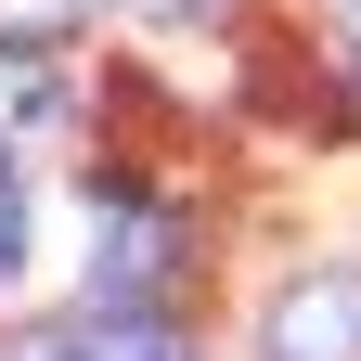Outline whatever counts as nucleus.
I'll use <instances>...</instances> for the list:
<instances>
[{"label": "nucleus", "mask_w": 361, "mask_h": 361, "mask_svg": "<svg viewBox=\"0 0 361 361\" xmlns=\"http://www.w3.org/2000/svg\"><path fill=\"white\" fill-rule=\"evenodd\" d=\"M52 104H65V52L52 39H0V142L26 116H52Z\"/></svg>", "instance_id": "20e7f679"}, {"label": "nucleus", "mask_w": 361, "mask_h": 361, "mask_svg": "<svg viewBox=\"0 0 361 361\" xmlns=\"http://www.w3.org/2000/svg\"><path fill=\"white\" fill-rule=\"evenodd\" d=\"M13 258H26V194H13V168H0V284H13Z\"/></svg>", "instance_id": "423d86ee"}, {"label": "nucleus", "mask_w": 361, "mask_h": 361, "mask_svg": "<svg viewBox=\"0 0 361 361\" xmlns=\"http://www.w3.org/2000/svg\"><path fill=\"white\" fill-rule=\"evenodd\" d=\"M39 348H52V361H194L168 310H104V297H90L65 336H39Z\"/></svg>", "instance_id": "f03ea898"}, {"label": "nucleus", "mask_w": 361, "mask_h": 361, "mask_svg": "<svg viewBox=\"0 0 361 361\" xmlns=\"http://www.w3.org/2000/svg\"><path fill=\"white\" fill-rule=\"evenodd\" d=\"M258 361H361V271L323 258L258 297Z\"/></svg>", "instance_id": "f257e3e1"}, {"label": "nucleus", "mask_w": 361, "mask_h": 361, "mask_svg": "<svg viewBox=\"0 0 361 361\" xmlns=\"http://www.w3.org/2000/svg\"><path fill=\"white\" fill-rule=\"evenodd\" d=\"M180 271V233L142 207H116V233H104V310H142V284H168Z\"/></svg>", "instance_id": "7ed1b4c3"}, {"label": "nucleus", "mask_w": 361, "mask_h": 361, "mask_svg": "<svg viewBox=\"0 0 361 361\" xmlns=\"http://www.w3.org/2000/svg\"><path fill=\"white\" fill-rule=\"evenodd\" d=\"M90 0H0V39H65Z\"/></svg>", "instance_id": "39448f33"}]
</instances>
